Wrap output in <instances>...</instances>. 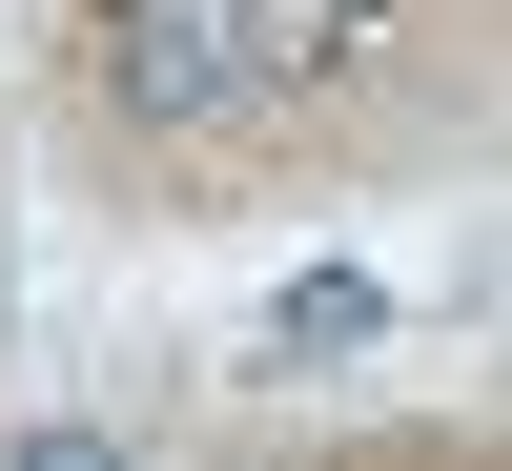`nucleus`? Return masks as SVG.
Listing matches in <instances>:
<instances>
[{"mask_svg": "<svg viewBox=\"0 0 512 471\" xmlns=\"http://www.w3.org/2000/svg\"><path fill=\"white\" fill-rule=\"evenodd\" d=\"M103 82H123L144 123H226V103H246V82H226V21H205V0H123V21H103Z\"/></svg>", "mask_w": 512, "mask_h": 471, "instance_id": "obj_1", "label": "nucleus"}, {"mask_svg": "<svg viewBox=\"0 0 512 471\" xmlns=\"http://www.w3.org/2000/svg\"><path fill=\"white\" fill-rule=\"evenodd\" d=\"M349 349H390V287H369V267L267 287V369H349Z\"/></svg>", "mask_w": 512, "mask_h": 471, "instance_id": "obj_2", "label": "nucleus"}, {"mask_svg": "<svg viewBox=\"0 0 512 471\" xmlns=\"http://www.w3.org/2000/svg\"><path fill=\"white\" fill-rule=\"evenodd\" d=\"M205 21H226V82L267 103V82H308L328 41H349V0H205Z\"/></svg>", "mask_w": 512, "mask_h": 471, "instance_id": "obj_3", "label": "nucleus"}]
</instances>
